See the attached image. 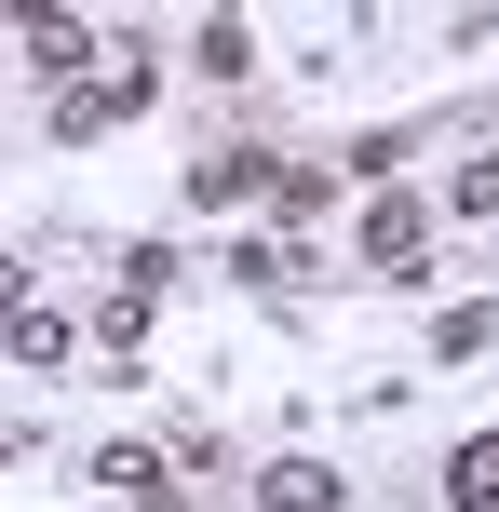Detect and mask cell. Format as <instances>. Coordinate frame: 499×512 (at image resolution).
Listing matches in <instances>:
<instances>
[{
	"label": "cell",
	"instance_id": "obj_16",
	"mask_svg": "<svg viewBox=\"0 0 499 512\" xmlns=\"http://www.w3.org/2000/svg\"><path fill=\"white\" fill-rule=\"evenodd\" d=\"M41 135H54V149H108V108H95V81H68V95H41Z\"/></svg>",
	"mask_w": 499,
	"mask_h": 512
},
{
	"label": "cell",
	"instance_id": "obj_1",
	"mask_svg": "<svg viewBox=\"0 0 499 512\" xmlns=\"http://www.w3.org/2000/svg\"><path fill=\"white\" fill-rule=\"evenodd\" d=\"M432 243H446V216H432L419 176L351 203V270H365V283H432Z\"/></svg>",
	"mask_w": 499,
	"mask_h": 512
},
{
	"label": "cell",
	"instance_id": "obj_11",
	"mask_svg": "<svg viewBox=\"0 0 499 512\" xmlns=\"http://www.w3.org/2000/svg\"><path fill=\"white\" fill-rule=\"evenodd\" d=\"M189 270H203V243H162V230H135V243H108V283H135V297H176Z\"/></svg>",
	"mask_w": 499,
	"mask_h": 512
},
{
	"label": "cell",
	"instance_id": "obj_5",
	"mask_svg": "<svg viewBox=\"0 0 499 512\" xmlns=\"http://www.w3.org/2000/svg\"><path fill=\"white\" fill-rule=\"evenodd\" d=\"M243 499L257 512H351V472L324 445H270V459H243Z\"/></svg>",
	"mask_w": 499,
	"mask_h": 512
},
{
	"label": "cell",
	"instance_id": "obj_17",
	"mask_svg": "<svg viewBox=\"0 0 499 512\" xmlns=\"http://www.w3.org/2000/svg\"><path fill=\"white\" fill-rule=\"evenodd\" d=\"M27 297H41V283H27V243H0V324H14Z\"/></svg>",
	"mask_w": 499,
	"mask_h": 512
},
{
	"label": "cell",
	"instance_id": "obj_13",
	"mask_svg": "<svg viewBox=\"0 0 499 512\" xmlns=\"http://www.w3.org/2000/svg\"><path fill=\"white\" fill-rule=\"evenodd\" d=\"M432 486H446V512H499V418L446 445V472H432Z\"/></svg>",
	"mask_w": 499,
	"mask_h": 512
},
{
	"label": "cell",
	"instance_id": "obj_8",
	"mask_svg": "<svg viewBox=\"0 0 499 512\" xmlns=\"http://www.w3.org/2000/svg\"><path fill=\"white\" fill-rule=\"evenodd\" d=\"M419 149H432V108H419V122H351L324 162H338V189H405V176H419Z\"/></svg>",
	"mask_w": 499,
	"mask_h": 512
},
{
	"label": "cell",
	"instance_id": "obj_14",
	"mask_svg": "<svg viewBox=\"0 0 499 512\" xmlns=\"http://www.w3.org/2000/svg\"><path fill=\"white\" fill-rule=\"evenodd\" d=\"M189 68H203L216 95H243V81H257V27H243V14H203V27H189Z\"/></svg>",
	"mask_w": 499,
	"mask_h": 512
},
{
	"label": "cell",
	"instance_id": "obj_12",
	"mask_svg": "<svg viewBox=\"0 0 499 512\" xmlns=\"http://www.w3.org/2000/svg\"><path fill=\"white\" fill-rule=\"evenodd\" d=\"M432 216H446V230H499V149H459L446 189H432Z\"/></svg>",
	"mask_w": 499,
	"mask_h": 512
},
{
	"label": "cell",
	"instance_id": "obj_4",
	"mask_svg": "<svg viewBox=\"0 0 499 512\" xmlns=\"http://www.w3.org/2000/svg\"><path fill=\"white\" fill-rule=\"evenodd\" d=\"M338 203H351V189H338V162H324V149H270V230H284V243H324V230H338Z\"/></svg>",
	"mask_w": 499,
	"mask_h": 512
},
{
	"label": "cell",
	"instance_id": "obj_3",
	"mask_svg": "<svg viewBox=\"0 0 499 512\" xmlns=\"http://www.w3.org/2000/svg\"><path fill=\"white\" fill-rule=\"evenodd\" d=\"M270 149H284V135L270 122H230V135H203V149H189V216H243V203H270Z\"/></svg>",
	"mask_w": 499,
	"mask_h": 512
},
{
	"label": "cell",
	"instance_id": "obj_10",
	"mask_svg": "<svg viewBox=\"0 0 499 512\" xmlns=\"http://www.w3.org/2000/svg\"><path fill=\"white\" fill-rule=\"evenodd\" d=\"M0 351H14L27 378H68V364H81V310H54V297H27L14 324H0Z\"/></svg>",
	"mask_w": 499,
	"mask_h": 512
},
{
	"label": "cell",
	"instance_id": "obj_19",
	"mask_svg": "<svg viewBox=\"0 0 499 512\" xmlns=\"http://www.w3.org/2000/svg\"><path fill=\"white\" fill-rule=\"evenodd\" d=\"M149 512H203V499H149Z\"/></svg>",
	"mask_w": 499,
	"mask_h": 512
},
{
	"label": "cell",
	"instance_id": "obj_7",
	"mask_svg": "<svg viewBox=\"0 0 499 512\" xmlns=\"http://www.w3.org/2000/svg\"><path fill=\"white\" fill-rule=\"evenodd\" d=\"M149 95H162V41H149L135 14H108V54H95V108H108V135L149 122Z\"/></svg>",
	"mask_w": 499,
	"mask_h": 512
},
{
	"label": "cell",
	"instance_id": "obj_18",
	"mask_svg": "<svg viewBox=\"0 0 499 512\" xmlns=\"http://www.w3.org/2000/svg\"><path fill=\"white\" fill-rule=\"evenodd\" d=\"M41 445H54V432H27V418H0V472H14V459H41Z\"/></svg>",
	"mask_w": 499,
	"mask_h": 512
},
{
	"label": "cell",
	"instance_id": "obj_2",
	"mask_svg": "<svg viewBox=\"0 0 499 512\" xmlns=\"http://www.w3.org/2000/svg\"><path fill=\"white\" fill-rule=\"evenodd\" d=\"M14 54H27V81L41 95H68V81H95V54H108V14H81V0H14Z\"/></svg>",
	"mask_w": 499,
	"mask_h": 512
},
{
	"label": "cell",
	"instance_id": "obj_9",
	"mask_svg": "<svg viewBox=\"0 0 499 512\" xmlns=\"http://www.w3.org/2000/svg\"><path fill=\"white\" fill-rule=\"evenodd\" d=\"M149 324H162V297L95 283V310H81V351H95V364H135V351H149Z\"/></svg>",
	"mask_w": 499,
	"mask_h": 512
},
{
	"label": "cell",
	"instance_id": "obj_15",
	"mask_svg": "<svg viewBox=\"0 0 499 512\" xmlns=\"http://www.w3.org/2000/svg\"><path fill=\"white\" fill-rule=\"evenodd\" d=\"M432 364H486L499 351V297H459V310H432V337H419Z\"/></svg>",
	"mask_w": 499,
	"mask_h": 512
},
{
	"label": "cell",
	"instance_id": "obj_6",
	"mask_svg": "<svg viewBox=\"0 0 499 512\" xmlns=\"http://www.w3.org/2000/svg\"><path fill=\"white\" fill-rule=\"evenodd\" d=\"M81 499H95V512H149V499H176V486H162V432H108V445H81Z\"/></svg>",
	"mask_w": 499,
	"mask_h": 512
}]
</instances>
